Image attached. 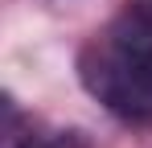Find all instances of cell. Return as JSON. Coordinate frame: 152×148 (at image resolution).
<instances>
[{"label":"cell","instance_id":"6da1fadb","mask_svg":"<svg viewBox=\"0 0 152 148\" xmlns=\"http://www.w3.org/2000/svg\"><path fill=\"white\" fill-rule=\"evenodd\" d=\"M78 82L115 119L152 127V0H127L78 49Z\"/></svg>","mask_w":152,"mask_h":148},{"label":"cell","instance_id":"7a4b0ae2","mask_svg":"<svg viewBox=\"0 0 152 148\" xmlns=\"http://www.w3.org/2000/svg\"><path fill=\"white\" fill-rule=\"evenodd\" d=\"M12 148H86V136L82 132H29V136H17Z\"/></svg>","mask_w":152,"mask_h":148}]
</instances>
